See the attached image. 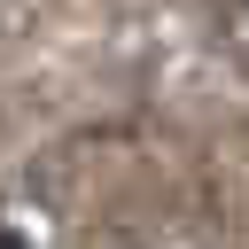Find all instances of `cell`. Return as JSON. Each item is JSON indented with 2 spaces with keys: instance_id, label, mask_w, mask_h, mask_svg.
<instances>
[{
  "instance_id": "cell-1",
  "label": "cell",
  "mask_w": 249,
  "mask_h": 249,
  "mask_svg": "<svg viewBox=\"0 0 249 249\" xmlns=\"http://www.w3.org/2000/svg\"><path fill=\"white\" fill-rule=\"evenodd\" d=\"M210 16H218V31L249 54V0H210Z\"/></svg>"
},
{
  "instance_id": "cell-2",
  "label": "cell",
  "mask_w": 249,
  "mask_h": 249,
  "mask_svg": "<svg viewBox=\"0 0 249 249\" xmlns=\"http://www.w3.org/2000/svg\"><path fill=\"white\" fill-rule=\"evenodd\" d=\"M0 249H23V241H16V233H0Z\"/></svg>"
}]
</instances>
